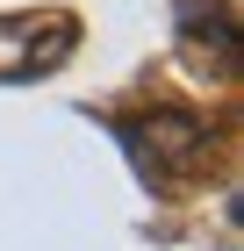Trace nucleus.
Returning a JSON list of instances; mask_svg holds the SVG:
<instances>
[{
	"instance_id": "obj_1",
	"label": "nucleus",
	"mask_w": 244,
	"mask_h": 251,
	"mask_svg": "<svg viewBox=\"0 0 244 251\" xmlns=\"http://www.w3.org/2000/svg\"><path fill=\"white\" fill-rule=\"evenodd\" d=\"M115 136H122L130 165L151 187H180L208 151V115H194V108H130V115H115Z\"/></svg>"
},
{
	"instance_id": "obj_2",
	"label": "nucleus",
	"mask_w": 244,
	"mask_h": 251,
	"mask_svg": "<svg viewBox=\"0 0 244 251\" xmlns=\"http://www.w3.org/2000/svg\"><path fill=\"white\" fill-rule=\"evenodd\" d=\"M79 50V15L72 7H7L0 15V79H43Z\"/></svg>"
},
{
	"instance_id": "obj_3",
	"label": "nucleus",
	"mask_w": 244,
	"mask_h": 251,
	"mask_svg": "<svg viewBox=\"0 0 244 251\" xmlns=\"http://www.w3.org/2000/svg\"><path fill=\"white\" fill-rule=\"evenodd\" d=\"M180 29H187L194 43H216V65L223 72H237V22H230V7L223 0H180Z\"/></svg>"
}]
</instances>
